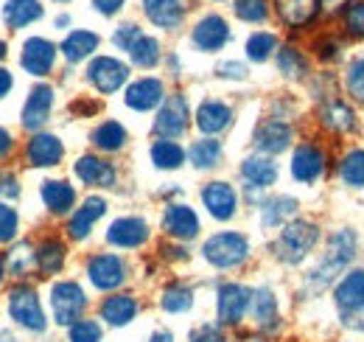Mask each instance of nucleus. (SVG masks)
Listing matches in <instances>:
<instances>
[{
	"mask_svg": "<svg viewBox=\"0 0 364 342\" xmlns=\"http://www.w3.org/2000/svg\"><path fill=\"white\" fill-rule=\"evenodd\" d=\"M356 253V236L350 233V230H339L331 242H328V253L325 258L317 264V269L311 272V289H325L331 281H336L345 269H348V264H350V258Z\"/></svg>",
	"mask_w": 364,
	"mask_h": 342,
	"instance_id": "f257e3e1",
	"label": "nucleus"
},
{
	"mask_svg": "<svg viewBox=\"0 0 364 342\" xmlns=\"http://www.w3.org/2000/svg\"><path fill=\"white\" fill-rule=\"evenodd\" d=\"M317 224H311V222H291V224H286L280 230L274 253H277V258H283L289 264H297V261H303V258L309 256V250L317 244Z\"/></svg>",
	"mask_w": 364,
	"mask_h": 342,
	"instance_id": "f03ea898",
	"label": "nucleus"
},
{
	"mask_svg": "<svg viewBox=\"0 0 364 342\" xmlns=\"http://www.w3.org/2000/svg\"><path fill=\"white\" fill-rule=\"evenodd\" d=\"M336 306L342 311L345 326L364 328V269L350 272L339 284V289H336Z\"/></svg>",
	"mask_w": 364,
	"mask_h": 342,
	"instance_id": "7ed1b4c3",
	"label": "nucleus"
},
{
	"mask_svg": "<svg viewBox=\"0 0 364 342\" xmlns=\"http://www.w3.org/2000/svg\"><path fill=\"white\" fill-rule=\"evenodd\" d=\"M87 306V298L82 292L79 284L73 281H62L50 289V309H53V320L59 326H73L82 320V311Z\"/></svg>",
	"mask_w": 364,
	"mask_h": 342,
	"instance_id": "20e7f679",
	"label": "nucleus"
},
{
	"mask_svg": "<svg viewBox=\"0 0 364 342\" xmlns=\"http://www.w3.org/2000/svg\"><path fill=\"white\" fill-rule=\"evenodd\" d=\"M205 258L213 264V266H238L244 258L250 256V244L241 233H216L205 242Z\"/></svg>",
	"mask_w": 364,
	"mask_h": 342,
	"instance_id": "39448f33",
	"label": "nucleus"
},
{
	"mask_svg": "<svg viewBox=\"0 0 364 342\" xmlns=\"http://www.w3.org/2000/svg\"><path fill=\"white\" fill-rule=\"evenodd\" d=\"M9 314L14 323H20L28 331H46V314L31 286H17L9 292Z\"/></svg>",
	"mask_w": 364,
	"mask_h": 342,
	"instance_id": "423d86ee",
	"label": "nucleus"
},
{
	"mask_svg": "<svg viewBox=\"0 0 364 342\" xmlns=\"http://www.w3.org/2000/svg\"><path fill=\"white\" fill-rule=\"evenodd\" d=\"M188 118H191V113H188V101H185V95H171V98L163 104V110L157 113L154 132H157L163 140H168V138H180L182 132L188 129Z\"/></svg>",
	"mask_w": 364,
	"mask_h": 342,
	"instance_id": "0eeeda50",
	"label": "nucleus"
},
{
	"mask_svg": "<svg viewBox=\"0 0 364 342\" xmlns=\"http://www.w3.org/2000/svg\"><path fill=\"white\" fill-rule=\"evenodd\" d=\"M87 79L98 87L101 93H115L118 87L129 79V68L112 56H98L87 68Z\"/></svg>",
	"mask_w": 364,
	"mask_h": 342,
	"instance_id": "6e6552de",
	"label": "nucleus"
},
{
	"mask_svg": "<svg viewBox=\"0 0 364 342\" xmlns=\"http://www.w3.org/2000/svg\"><path fill=\"white\" fill-rule=\"evenodd\" d=\"M87 275L95 289H118L127 281V264L118 256H95L87 264Z\"/></svg>",
	"mask_w": 364,
	"mask_h": 342,
	"instance_id": "1a4fd4ad",
	"label": "nucleus"
},
{
	"mask_svg": "<svg viewBox=\"0 0 364 342\" xmlns=\"http://www.w3.org/2000/svg\"><path fill=\"white\" fill-rule=\"evenodd\" d=\"M146 239H149V224L137 216H124L112 222L107 230V242L115 247H140Z\"/></svg>",
	"mask_w": 364,
	"mask_h": 342,
	"instance_id": "9d476101",
	"label": "nucleus"
},
{
	"mask_svg": "<svg viewBox=\"0 0 364 342\" xmlns=\"http://www.w3.org/2000/svg\"><path fill=\"white\" fill-rule=\"evenodd\" d=\"M20 62L31 76H46L48 71L53 68V62H56V48L48 40H43V37H34V40H28L23 45Z\"/></svg>",
	"mask_w": 364,
	"mask_h": 342,
	"instance_id": "9b49d317",
	"label": "nucleus"
},
{
	"mask_svg": "<svg viewBox=\"0 0 364 342\" xmlns=\"http://www.w3.org/2000/svg\"><path fill=\"white\" fill-rule=\"evenodd\" d=\"M65 155V146L56 135H34L26 146V157L31 166L37 169H46V166H56Z\"/></svg>",
	"mask_w": 364,
	"mask_h": 342,
	"instance_id": "f8f14e48",
	"label": "nucleus"
},
{
	"mask_svg": "<svg viewBox=\"0 0 364 342\" xmlns=\"http://www.w3.org/2000/svg\"><path fill=\"white\" fill-rule=\"evenodd\" d=\"M50 107H53V87L37 85L28 93V101L23 107V127L40 129L50 115Z\"/></svg>",
	"mask_w": 364,
	"mask_h": 342,
	"instance_id": "ddd939ff",
	"label": "nucleus"
},
{
	"mask_svg": "<svg viewBox=\"0 0 364 342\" xmlns=\"http://www.w3.org/2000/svg\"><path fill=\"white\" fill-rule=\"evenodd\" d=\"M250 298H252L250 289H244L238 284H225L219 289V320L228 323V326L238 323L244 317L247 306H250Z\"/></svg>",
	"mask_w": 364,
	"mask_h": 342,
	"instance_id": "4468645a",
	"label": "nucleus"
},
{
	"mask_svg": "<svg viewBox=\"0 0 364 342\" xmlns=\"http://www.w3.org/2000/svg\"><path fill=\"white\" fill-rule=\"evenodd\" d=\"M228 37H230L228 23L222 17H216V14L199 20L196 28H193V45L199 51H219L222 45L228 43Z\"/></svg>",
	"mask_w": 364,
	"mask_h": 342,
	"instance_id": "2eb2a0df",
	"label": "nucleus"
},
{
	"mask_svg": "<svg viewBox=\"0 0 364 342\" xmlns=\"http://www.w3.org/2000/svg\"><path fill=\"white\" fill-rule=\"evenodd\" d=\"M202 202H205V208L210 211V216H216V219H230V216L235 214V191L230 188L228 182H210V185H205V191H202Z\"/></svg>",
	"mask_w": 364,
	"mask_h": 342,
	"instance_id": "dca6fc26",
	"label": "nucleus"
},
{
	"mask_svg": "<svg viewBox=\"0 0 364 342\" xmlns=\"http://www.w3.org/2000/svg\"><path fill=\"white\" fill-rule=\"evenodd\" d=\"M325 169V157L317 146L306 143L294 152V160H291V174L300 180V182H314L319 174Z\"/></svg>",
	"mask_w": 364,
	"mask_h": 342,
	"instance_id": "f3484780",
	"label": "nucleus"
},
{
	"mask_svg": "<svg viewBox=\"0 0 364 342\" xmlns=\"http://www.w3.org/2000/svg\"><path fill=\"white\" fill-rule=\"evenodd\" d=\"M163 227L174 239H193L199 233V219L188 205H171L163 216Z\"/></svg>",
	"mask_w": 364,
	"mask_h": 342,
	"instance_id": "a211bd4d",
	"label": "nucleus"
},
{
	"mask_svg": "<svg viewBox=\"0 0 364 342\" xmlns=\"http://www.w3.org/2000/svg\"><path fill=\"white\" fill-rule=\"evenodd\" d=\"M255 143L261 152H269V155H277L283 152L289 143H291V127L283 124V121H264L258 132H255Z\"/></svg>",
	"mask_w": 364,
	"mask_h": 342,
	"instance_id": "6ab92c4d",
	"label": "nucleus"
},
{
	"mask_svg": "<svg viewBox=\"0 0 364 342\" xmlns=\"http://www.w3.org/2000/svg\"><path fill=\"white\" fill-rule=\"evenodd\" d=\"M76 177L87 185H101V188H109L115 182V169L107 163V160H98L92 155H85L76 160Z\"/></svg>",
	"mask_w": 364,
	"mask_h": 342,
	"instance_id": "aec40b11",
	"label": "nucleus"
},
{
	"mask_svg": "<svg viewBox=\"0 0 364 342\" xmlns=\"http://www.w3.org/2000/svg\"><path fill=\"white\" fill-rule=\"evenodd\" d=\"M160 101H163V82L160 79H140L127 90V104L132 110H140V113L157 107Z\"/></svg>",
	"mask_w": 364,
	"mask_h": 342,
	"instance_id": "412c9836",
	"label": "nucleus"
},
{
	"mask_svg": "<svg viewBox=\"0 0 364 342\" xmlns=\"http://www.w3.org/2000/svg\"><path fill=\"white\" fill-rule=\"evenodd\" d=\"M230 118H232V113H230L228 104H222V101H205L196 110V124H199V129L205 135H216V132L228 129Z\"/></svg>",
	"mask_w": 364,
	"mask_h": 342,
	"instance_id": "4be33fe9",
	"label": "nucleus"
},
{
	"mask_svg": "<svg viewBox=\"0 0 364 342\" xmlns=\"http://www.w3.org/2000/svg\"><path fill=\"white\" fill-rule=\"evenodd\" d=\"M107 211V202L104 200H98V197H90L76 214L70 219V224H68V233L73 236V239H87V233H90L92 222L95 219H101Z\"/></svg>",
	"mask_w": 364,
	"mask_h": 342,
	"instance_id": "5701e85b",
	"label": "nucleus"
},
{
	"mask_svg": "<svg viewBox=\"0 0 364 342\" xmlns=\"http://www.w3.org/2000/svg\"><path fill=\"white\" fill-rule=\"evenodd\" d=\"M274 3H277V11H280L283 23L291 26V28H300L309 20H314L319 9V0H274Z\"/></svg>",
	"mask_w": 364,
	"mask_h": 342,
	"instance_id": "b1692460",
	"label": "nucleus"
},
{
	"mask_svg": "<svg viewBox=\"0 0 364 342\" xmlns=\"http://www.w3.org/2000/svg\"><path fill=\"white\" fill-rule=\"evenodd\" d=\"M137 314V303L129 295H112L101 303V317L109 326H127L132 323V317Z\"/></svg>",
	"mask_w": 364,
	"mask_h": 342,
	"instance_id": "393cba45",
	"label": "nucleus"
},
{
	"mask_svg": "<svg viewBox=\"0 0 364 342\" xmlns=\"http://www.w3.org/2000/svg\"><path fill=\"white\" fill-rule=\"evenodd\" d=\"M43 202L53 214H65L73 208L76 191H73V185H68L62 180H48V182H43Z\"/></svg>",
	"mask_w": 364,
	"mask_h": 342,
	"instance_id": "a878e982",
	"label": "nucleus"
},
{
	"mask_svg": "<svg viewBox=\"0 0 364 342\" xmlns=\"http://www.w3.org/2000/svg\"><path fill=\"white\" fill-rule=\"evenodd\" d=\"M3 17H6L9 28H23L43 17V6L37 0H6Z\"/></svg>",
	"mask_w": 364,
	"mask_h": 342,
	"instance_id": "bb28decb",
	"label": "nucleus"
},
{
	"mask_svg": "<svg viewBox=\"0 0 364 342\" xmlns=\"http://www.w3.org/2000/svg\"><path fill=\"white\" fill-rule=\"evenodd\" d=\"M143 6H146V14H149V20L154 26H160V28L180 26L182 20L180 0H143Z\"/></svg>",
	"mask_w": 364,
	"mask_h": 342,
	"instance_id": "cd10ccee",
	"label": "nucleus"
},
{
	"mask_svg": "<svg viewBox=\"0 0 364 342\" xmlns=\"http://www.w3.org/2000/svg\"><path fill=\"white\" fill-rule=\"evenodd\" d=\"M241 177L258 188H267L277 180V166H274L269 157L264 155H255V157H247L244 166H241Z\"/></svg>",
	"mask_w": 364,
	"mask_h": 342,
	"instance_id": "c85d7f7f",
	"label": "nucleus"
},
{
	"mask_svg": "<svg viewBox=\"0 0 364 342\" xmlns=\"http://www.w3.org/2000/svg\"><path fill=\"white\" fill-rule=\"evenodd\" d=\"M250 309H252V317H255L264 328H274V326H277V303H274V295L269 289L252 292Z\"/></svg>",
	"mask_w": 364,
	"mask_h": 342,
	"instance_id": "c756f323",
	"label": "nucleus"
},
{
	"mask_svg": "<svg viewBox=\"0 0 364 342\" xmlns=\"http://www.w3.org/2000/svg\"><path fill=\"white\" fill-rule=\"evenodd\" d=\"M95 48H98V37H95L92 31H73V34L62 43V53H65L70 62H79V59L90 56Z\"/></svg>",
	"mask_w": 364,
	"mask_h": 342,
	"instance_id": "7c9ffc66",
	"label": "nucleus"
},
{
	"mask_svg": "<svg viewBox=\"0 0 364 342\" xmlns=\"http://www.w3.org/2000/svg\"><path fill=\"white\" fill-rule=\"evenodd\" d=\"M92 143L104 152H118L124 143H127V129L121 127L118 121H107L92 132Z\"/></svg>",
	"mask_w": 364,
	"mask_h": 342,
	"instance_id": "2f4dec72",
	"label": "nucleus"
},
{
	"mask_svg": "<svg viewBox=\"0 0 364 342\" xmlns=\"http://www.w3.org/2000/svg\"><path fill=\"white\" fill-rule=\"evenodd\" d=\"M62 264H65V244L56 242V239L43 242L40 250H37V266H40V272L53 275V272L62 269Z\"/></svg>",
	"mask_w": 364,
	"mask_h": 342,
	"instance_id": "473e14b6",
	"label": "nucleus"
},
{
	"mask_svg": "<svg viewBox=\"0 0 364 342\" xmlns=\"http://www.w3.org/2000/svg\"><path fill=\"white\" fill-rule=\"evenodd\" d=\"M188 157H191V163H193L196 169H213V166L219 163V157H222V146H219V140L205 138V140H196V143L191 146Z\"/></svg>",
	"mask_w": 364,
	"mask_h": 342,
	"instance_id": "72a5a7b5",
	"label": "nucleus"
},
{
	"mask_svg": "<svg viewBox=\"0 0 364 342\" xmlns=\"http://www.w3.org/2000/svg\"><path fill=\"white\" fill-rule=\"evenodd\" d=\"M151 160H154L157 169H177L185 160V152H182L180 143H174V140H157L151 146Z\"/></svg>",
	"mask_w": 364,
	"mask_h": 342,
	"instance_id": "f704fd0d",
	"label": "nucleus"
},
{
	"mask_svg": "<svg viewBox=\"0 0 364 342\" xmlns=\"http://www.w3.org/2000/svg\"><path fill=\"white\" fill-rule=\"evenodd\" d=\"M129 56H132V62L140 65V68H154L160 62V43L140 34L135 40V45L129 48Z\"/></svg>",
	"mask_w": 364,
	"mask_h": 342,
	"instance_id": "c9c22d12",
	"label": "nucleus"
},
{
	"mask_svg": "<svg viewBox=\"0 0 364 342\" xmlns=\"http://www.w3.org/2000/svg\"><path fill=\"white\" fill-rule=\"evenodd\" d=\"M322 121H325V127L339 129V132H348V129L356 127L353 110L345 107V104H339V101H333V104H328V107L322 110Z\"/></svg>",
	"mask_w": 364,
	"mask_h": 342,
	"instance_id": "e433bc0d",
	"label": "nucleus"
},
{
	"mask_svg": "<svg viewBox=\"0 0 364 342\" xmlns=\"http://www.w3.org/2000/svg\"><path fill=\"white\" fill-rule=\"evenodd\" d=\"M297 214V202L291 197H277V200H269L264 205V224L267 227H274L280 222H286L289 216Z\"/></svg>",
	"mask_w": 364,
	"mask_h": 342,
	"instance_id": "4c0bfd02",
	"label": "nucleus"
},
{
	"mask_svg": "<svg viewBox=\"0 0 364 342\" xmlns=\"http://www.w3.org/2000/svg\"><path fill=\"white\" fill-rule=\"evenodd\" d=\"M342 180L353 188H364V152H350L345 160H342Z\"/></svg>",
	"mask_w": 364,
	"mask_h": 342,
	"instance_id": "58836bf2",
	"label": "nucleus"
},
{
	"mask_svg": "<svg viewBox=\"0 0 364 342\" xmlns=\"http://www.w3.org/2000/svg\"><path fill=\"white\" fill-rule=\"evenodd\" d=\"M191 303H193V295H191L188 286H168V289L163 292V309H166V311L180 314L185 309H191Z\"/></svg>",
	"mask_w": 364,
	"mask_h": 342,
	"instance_id": "ea45409f",
	"label": "nucleus"
},
{
	"mask_svg": "<svg viewBox=\"0 0 364 342\" xmlns=\"http://www.w3.org/2000/svg\"><path fill=\"white\" fill-rule=\"evenodd\" d=\"M277 68H280L286 76L297 79V76L306 73V59L300 56V51H294V48H283V51L277 53Z\"/></svg>",
	"mask_w": 364,
	"mask_h": 342,
	"instance_id": "a19ab883",
	"label": "nucleus"
},
{
	"mask_svg": "<svg viewBox=\"0 0 364 342\" xmlns=\"http://www.w3.org/2000/svg\"><path fill=\"white\" fill-rule=\"evenodd\" d=\"M235 14L247 23H261L269 14V3L267 0H235Z\"/></svg>",
	"mask_w": 364,
	"mask_h": 342,
	"instance_id": "79ce46f5",
	"label": "nucleus"
},
{
	"mask_svg": "<svg viewBox=\"0 0 364 342\" xmlns=\"http://www.w3.org/2000/svg\"><path fill=\"white\" fill-rule=\"evenodd\" d=\"M37 261V253L28 247V244H20V247H14L11 253H9V272H14V275H26L28 269H31V264Z\"/></svg>",
	"mask_w": 364,
	"mask_h": 342,
	"instance_id": "37998d69",
	"label": "nucleus"
},
{
	"mask_svg": "<svg viewBox=\"0 0 364 342\" xmlns=\"http://www.w3.org/2000/svg\"><path fill=\"white\" fill-rule=\"evenodd\" d=\"M274 34H252L250 37V43H247V53H250V59H255V62H264V59H269V53L274 51Z\"/></svg>",
	"mask_w": 364,
	"mask_h": 342,
	"instance_id": "c03bdc74",
	"label": "nucleus"
},
{
	"mask_svg": "<svg viewBox=\"0 0 364 342\" xmlns=\"http://www.w3.org/2000/svg\"><path fill=\"white\" fill-rule=\"evenodd\" d=\"M70 342H101V326L95 320H79L70 326Z\"/></svg>",
	"mask_w": 364,
	"mask_h": 342,
	"instance_id": "a18cd8bd",
	"label": "nucleus"
},
{
	"mask_svg": "<svg viewBox=\"0 0 364 342\" xmlns=\"http://www.w3.org/2000/svg\"><path fill=\"white\" fill-rule=\"evenodd\" d=\"M17 214L6 202H0V242H11L17 236Z\"/></svg>",
	"mask_w": 364,
	"mask_h": 342,
	"instance_id": "49530a36",
	"label": "nucleus"
},
{
	"mask_svg": "<svg viewBox=\"0 0 364 342\" xmlns=\"http://www.w3.org/2000/svg\"><path fill=\"white\" fill-rule=\"evenodd\" d=\"M348 90H350L356 98H364V59H356V62L348 68Z\"/></svg>",
	"mask_w": 364,
	"mask_h": 342,
	"instance_id": "de8ad7c7",
	"label": "nucleus"
},
{
	"mask_svg": "<svg viewBox=\"0 0 364 342\" xmlns=\"http://www.w3.org/2000/svg\"><path fill=\"white\" fill-rule=\"evenodd\" d=\"M345 20H348V28H350V34H356V37H364V0H362V3H350V6H348V14H345Z\"/></svg>",
	"mask_w": 364,
	"mask_h": 342,
	"instance_id": "09e8293b",
	"label": "nucleus"
},
{
	"mask_svg": "<svg viewBox=\"0 0 364 342\" xmlns=\"http://www.w3.org/2000/svg\"><path fill=\"white\" fill-rule=\"evenodd\" d=\"M140 37V28H137L135 23H127V26H121L118 31H115V45L118 48H124V51H129L135 40Z\"/></svg>",
	"mask_w": 364,
	"mask_h": 342,
	"instance_id": "8fccbe9b",
	"label": "nucleus"
},
{
	"mask_svg": "<svg viewBox=\"0 0 364 342\" xmlns=\"http://www.w3.org/2000/svg\"><path fill=\"white\" fill-rule=\"evenodd\" d=\"M191 342H228V340H225V334L216 326H202V328H196L191 334Z\"/></svg>",
	"mask_w": 364,
	"mask_h": 342,
	"instance_id": "3c124183",
	"label": "nucleus"
},
{
	"mask_svg": "<svg viewBox=\"0 0 364 342\" xmlns=\"http://www.w3.org/2000/svg\"><path fill=\"white\" fill-rule=\"evenodd\" d=\"M17 194H20V185H17V180H14L11 174L0 171V197H6V200H14Z\"/></svg>",
	"mask_w": 364,
	"mask_h": 342,
	"instance_id": "603ef678",
	"label": "nucleus"
},
{
	"mask_svg": "<svg viewBox=\"0 0 364 342\" xmlns=\"http://www.w3.org/2000/svg\"><path fill=\"white\" fill-rule=\"evenodd\" d=\"M219 73L222 76H230V79H244L247 76V68L241 62H222L219 65Z\"/></svg>",
	"mask_w": 364,
	"mask_h": 342,
	"instance_id": "864d4df0",
	"label": "nucleus"
},
{
	"mask_svg": "<svg viewBox=\"0 0 364 342\" xmlns=\"http://www.w3.org/2000/svg\"><path fill=\"white\" fill-rule=\"evenodd\" d=\"M95 3V9L101 11V14H115L121 6H124V0H92Z\"/></svg>",
	"mask_w": 364,
	"mask_h": 342,
	"instance_id": "5fc2aeb1",
	"label": "nucleus"
},
{
	"mask_svg": "<svg viewBox=\"0 0 364 342\" xmlns=\"http://www.w3.org/2000/svg\"><path fill=\"white\" fill-rule=\"evenodd\" d=\"M11 85H14V82H11V73H9L6 68H0V98L11 90Z\"/></svg>",
	"mask_w": 364,
	"mask_h": 342,
	"instance_id": "6e6d98bb",
	"label": "nucleus"
},
{
	"mask_svg": "<svg viewBox=\"0 0 364 342\" xmlns=\"http://www.w3.org/2000/svg\"><path fill=\"white\" fill-rule=\"evenodd\" d=\"M9 149H11V135H9L6 129H0V157H3Z\"/></svg>",
	"mask_w": 364,
	"mask_h": 342,
	"instance_id": "4d7b16f0",
	"label": "nucleus"
},
{
	"mask_svg": "<svg viewBox=\"0 0 364 342\" xmlns=\"http://www.w3.org/2000/svg\"><path fill=\"white\" fill-rule=\"evenodd\" d=\"M149 342H174L171 340V334H166V331H160V334H154V337H151V340Z\"/></svg>",
	"mask_w": 364,
	"mask_h": 342,
	"instance_id": "13d9d810",
	"label": "nucleus"
},
{
	"mask_svg": "<svg viewBox=\"0 0 364 342\" xmlns=\"http://www.w3.org/2000/svg\"><path fill=\"white\" fill-rule=\"evenodd\" d=\"M3 56H6V43L0 40V59H3Z\"/></svg>",
	"mask_w": 364,
	"mask_h": 342,
	"instance_id": "bf43d9fd",
	"label": "nucleus"
},
{
	"mask_svg": "<svg viewBox=\"0 0 364 342\" xmlns=\"http://www.w3.org/2000/svg\"><path fill=\"white\" fill-rule=\"evenodd\" d=\"M328 6H336V3H345V0H325Z\"/></svg>",
	"mask_w": 364,
	"mask_h": 342,
	"instance_id": "052dcab7",
	"label": "nucleus"
},
{
	"mask_svg": "<svg viewBox=\"0 0 364 342\" xmlns=\"http://www.w3.org/2000/svg\"><path fill=\"white\" fill-rule=\"evenodd\" d=\"M0 281H3V264H0Z\"/></svg>",
	"mask_w": 364,
	"mask_h": 342,
	"instance_id": "680f3d73",
	"label": "nucleus"
}]
</instances>
